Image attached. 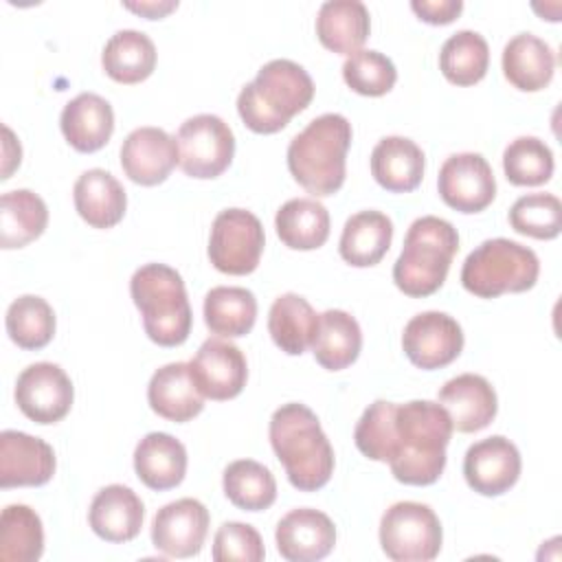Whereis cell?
Instances as JSON below:
<instances>
[{
	"mask_svg": "<svg viewBox=\"0 0 562 562\" xmlns=\"http://www.w3.org/2000/svg\"><path fill=\"white\" fill-rule=\"evenodd\" d=\"M452 422L439 402L393 404L375 400L356 424V448L371 461L391 465L404 485H430L446 468Z\"/></svg>",
	"mask_w": 562,
	"mask_h": 562,
	"instance_id": "1",
	"label": "cell"
},
{
	"mask_svg": "<svg viewBox=\"0 0 562 562\" xmlns=\"http://www.w3.org/2000/svg\"><path fill=\"white\" fill-rule=\"evenodd\" d=\"M270 443L288 481L301 492H316L331 479L334 448L314 411L290 402L270 417Z\"/></svg>",
	"mask_w": 562,
	"mask_h": 562,
	"instance_id": "2",
	"label": "cell"
},
{
	"mask_svg": "<svg viewBox=\"0 0 562 562\" xmlns=\"http://www.w3.org/2000/svg\"><path fill=\"white\" fill-rule=\"evenodd\" d=\"M312 97L314 81L303 66L292 59H272L241 88L237 112L248 130L274 134L283 130L294 114L303 112Z\"/></svg>",
	"mask_w": 562,
	"mask_h": 562,
	"instance_id": "3",
	"label": "cell"
},
{
	"mask_svg": "<svg viewBox=\"0 0 562 562\" xmlns=\"http://www.w3.org/2000/svg\"><path fill=\"white\" fill-rule=\"evenodd\" d=\"M351 123L336 112L321 114L307 123L288 145V169L312 195H334L345 182Z\"/></svg>",
	"mask_w": 562,
	"mask_h": 562,
	"instance_id": "4",
	"label": "cell"
},
{
	"mask_svg": "<svg viewBox=\"0 0 562 562\" xmlns=\"http://www.w3.org/2000/svg\"><path fill=\"white\" fill-rule=\"evenodd\" d=\"M459 250L457 228L437 215L417 217L404 237V248L393 266L395 285L413 299L437 292Z\"/></svg>",
	"mask_w": 562,
	"mask_h": 562,
	"instance_id": "5",
	"label": "cell"
},
{
	"mask_svg": "<svg viewBox=\"0 0 562 562\" xmlns=\"http://www.w3.org/2000/svg\"><path fill=\"white\" fill-rule=\"evenodd\" d=\"M130 294L149 340L160 347H178L189 338L193 316L178 270L165 263H145L132 274Z\"/></svg>",
	"mask_w": 562,
	"mask_h": 562,
	"instance_id": "6",
	"label": "cell"
},
{
	"mask_svg": "<svg viewBox=\"0 0 562 562\" xmlns=\"http://www.w3.org/2000/svg\"><path fill=\"white\" fill-rule=\"evenodd\" d=\"M540 274L536 252L518 241L494 237L476 246L463 261L461 283L479 299L531 290Z\"/></svg>",
	"mask_w": 562,
	"mask_h": 562,
	"instance_id": "7",
	"label": "cell"
},
{
	"mask_svg": "<svg viewBox=\"0 0 562 562\" xmlns=\"http://www.w3.org/2000/svg\"><path fill=\"white\" fill-rule=\"evenodd\" d=\"M441 522L437 514L415 501L391 505L380 520V544L395 562H428L441 551Z\"/></svg>",
	"mask_w": 562,
	"mask_h": 562,
	"instance_id": "8",
	"label": "cell"
},
{
	"mask_svg": "<svg viewBox=\"0 0 562 562\" xmlns=\"http://www.w3.org/2000/svg\"><path fill=\"white\" fill-rule=\"evenodd\" d=\"M178 165L191 178L209 180L224 173L235 154V136L228 123L215 114L187 119L178 134Z\"/></svg>",
	"mask_w": 562,
	"mask_h": 562,
	"instance_id": "9",
	"label": "cell"
},
{
	"mask_svg": "<svg viewBox=\"0 0 562 562\" xmlns=\"http://www.w3.org/2000/svg\"><path fill=\"white\" fill-rule=\"evenodd\" d=\"M266 244L263 226L246 209L217 213L209 237V259L224 274H250L261 259Z\"/></svg>",
	"mask_w": 562,
	"mask_h": 562,
	"instance_id": "10",
	"label": "cell"
},
{
	"mask_svg": "<svg viewBox=\"0 0 562 562\" xmlns=\"http://www.w3.org/2000/svg\"><path fill=\"white\" fill-rule=\"evenodd\" d=\"M75 389L59 364H29L15 382L18 408L37 424H55L64 419L72 406Z\"/></svg>",
	"mask_w": 562,
	"mask_h": 562,
	"instance_id": "11",
	"label": "cell"
},
{
	"mask_svg": "<svg viewBox=\"0 0 562 562\" xmlns=\"http://www.w3.org/2000/svg\"><path fill=\"white\" fill-rule=\"evenodd\" d=\"M437 189L441 200L459 213H479L492 204L496 180L490 162L476 151H461L446 158L439 169Z\"/></svg>",
	"mask_w": 562,
	"mask_h": 562,
	"instance_id": "12",
	"label": "cell"
},
{
	"mask_svg": "<svg viewBox=\"0 0 562 562\" xmlns=\"http://www.w3.org/2000/svg\"><path fill=\"white\" fill-rule=\"evenodd\" d=\"M406 358L426 371L448 367L463 349L461 325L446 312H422L413 316L402 334Z\"/></svg>",
	"mask_w": 562,
	"mask_h": 562,
	"instance_id": "13",
	"label": "cell"
},
{
	"mask_svg": "<svg viewBox=\"0 0 562 562\" xmlns=\"http://www.w3.org/2000/svg\"><path fill=\"white\" fill-rule=\"evenodd\" d=\"M189 371L200 393L217 402L237 397L248 378L241 349L224 338H206L189 362Z\"/></svg>",
	"mask_w": 562,
	"mask_h": 562,
	"instance_id": "14",
	"label": "cell"
},
{
	"mask_svg": "<svg viewBox=\"0 0 562 562\" xmlns=\"http://www.w3.org/2000/svg\"><path fill=\"white\" fill-rule=\"evenodd\" d=\"M209 533V509L198 498H178L160 507L151 522L154 547L169 558L198 555Z\"/></svg>",
	"mask_w": 562,
	"mask_h": 562,
	"instance_id": "15",
	"label": "cell"
},
{
	"mask_svg": "<svg viewBox=\"0 0 562 562\" xmlns=\"http://www.w3.org/2000/svg\"><path fill=\"white\" fill-rule=\"evenodd\" d=\"M520 452L503 435H492L472 443L463 457L468 485L483 496L505 494L520 476Z\"/></svg>",
	"mask_w": 562,
	"mask_h": 562,
	"instance_id": "16",
	"label": "cell"
},
{
	"mask_svg": "<svg viewBox=\"0 0 562 562\" xmlns=\"http://www.w3.org/2000/svg\"><path fill=\"white\" fill-rule=\"evenodd\" d=\"M178 165V143L160 127H136L121 145V167L125 176L143 187L167 180Z\"/></svg>",
	"mask_w": 562,
	"mask_h": 562,
	"instance_id": "17",
	"label": "cell"
},
{
	"mask_svg": "<svg viewBox=\"0 0 562 562\" xmlns=\"http://www.w3.org/2000/svg\"><path fill=\"white\" fill-rule=\"evenodd\" d=\"M55 452L33 435L20 430L0 432V487H37L53 479Z\"/></svg>",
	"mask_w": 562,
	"mask_h": 562,
	"instance_id": "18",
	"label": "cell"
},
{
	"mask_svg": "<svg viewBox=\"0 0 562 562\" xmlns=\"http://www.w3.org/2000/svg\"><path fill=\"white\" fill-rule=\"evenodd\" d=\"M277 549L290 562H316L331 553L336 527L331 518L312 507L285 514L277 525Z\"/></svg>",
	"mask_w": 562,
	"mask_h": 562,
	"instance_id": "19",
	"label": "cell"
},
{
	"mask_svg": "<svg viewBox=\"0 0 562 562\" xmlns=\"http://www.w3.org/2000/svg\"><path fill=\"white\" fill-rule=\"evenodd\" d=\"M439 404L459 432H476L496 417V391L476 373H461L439 389Z\"/></svg>",
	"mask_w": 562,
	"mask_h": 562,
	"instance_id": "20",
	"label": "cell"
},
{
	"mask_svg": "<svg viewBox=\"0 0 562 562\" xmlns=\"http://www.w3.org/2000/svg\"><path fill=\"white\" fill-rule=\"evenodd\" d=\"M145 507L127 485H105L90 503L88 520L92 531L108 542H130L140 533Z\"/></svg>",
	"mask_w": 562,
	"mask_h": 562,
	"instance_id": "21",
	"label": "cell"
},
{
	"mask_svg": "<svg viewBox=\"0 0 562 562\" xmlns=\"http://www.w3.org/2000/svg\"><path fill=\"white\" fill-rule=\"evenodd\" d=\"M147 402L156 415L176 424L193 419L204 408V395L191 378L189 362H169L156 369L147 384Z\"/></svg>",
	"mask_w": 562,
	"mask_h": 562,
	"instance_id": "22",
	"label": "cell"
},
{
	"mask_svg": "<svg viewBox=\"0 0 562 562\" xmlns=\"http://www.w3.org/2000/svg\"><path fill=\"white\" fill-rule=\"evenodd\" d=\"M59 125L70 147L83 154H92L110 140L114 132V112L103 97L94 92H81L64 105Z\"/></svg>",
	"mask_w": 562,
	"mask_h": 562,
	"instance_id": "23",
	"label": "cell"
},
{
	"mask_svg": "<svg viewBox=\"0 0 562 562\" xmlns=\"http://www.w3.org/2000/svg\"><path fill=\"white\" fill-rule=\"evenodd\" d=\"M72 200L79 217L92 228L116 226L127 209L123 184L105 169L83 171L75 182Z\"/></svg>",
	"mask_w": 562,
	"mask_h": 562,
	"instance_id": "24",
	"label": "cell"
},
{
	"mask_svg": "<svg viewBox=\"0 0 562 562\" xmlns=\"http://www.w3.org/2000/svg\"><path fill=\"white\" fill-rule=\"evenodd\" d=\"M424 151L406 136H384L371 151V173L391 193H408L424 178Z\"/></svg>",
	"mask_w": 562,
	"mask_h": 562,
	"instance_id": "25",
	"label": "cell"
},
{
	"mask_svg": "<svg viewBox=\"0 0 562 562\" xmlns=\"http://www.w3.org/2000/svg\"><path fill=\"white\" fill-rule=\"evenodd\" d=\"M553 48L533 33H518L503 48V75L522 92L547 88L553 79Z\"/></svg>",
	"mask_w": 562,
	"mask_h": 562,
	"instance_id": "26",
	"label": "cell"
},
{
	"mask_svg": "<svg viewBox=\"0 0 562 562\" xmlns=\"http://www.w3.org/2000/svg\"><path fill=\"white\" fill-rule=\"evenodd\" d=\"M134 470L149 490H171L184 479L187 450L169 432H149L134 450Z\"/></svg>",
	"mask_w": 562,
	"mask_h": 562,
	"instance_id": "27",
	"label": "cell"
},
{
	"mask_svg": "<svg viewBox=\"0 0 562 562\" xmlns=\"http://www.w3.org/2000/svg\"><path fill=\"white\" fill-rule=\"evenodd\" d=\"M371 31L369 9L358 0L323 2L316 15V35L334 53L351 55L360 50Z\"/></svg>",
	"mask_w": 562,
	"mask_h": 562,
	"instance_id": "28",
	"label": "cell"
},
{
	"mask_svg": "<svg viewBox=\"0 0 562 562\" xmlns=\"http://www.w3.org/2000/svg\"><path fill=\"white\" fill-rule=\"evenodd\" d=\"M393 239V222L380 211H360L345 222L340 235V257L356 266L369 268L382 261Z\"/></svg>",
	"mask_w": 562,
	"mask_h": 562,
	"instance_id": "29",
	"label": "cell"
},
{
	"mask_svg": "<svg viewBox=\"0 0 562 562\" xmlns=\"http://www.w3.org/2000/svg\"><path fill=\"white\" fill-rule=\"evenodd\" d=\"M362 347L358 321L345 310H327L318 314V327L312 340L316 362L327 371L347 369L356 362Z\"/></svg>",
	"mask_w": 562,
	"mask_h": 562,
	"instance_id": "30",
	"label": "cell"
},
{
	"mask_svg": "<svg viewBox=\"0 0 562 562\" xmlns=\"http://www.w3.org/2000/svg\"><path fill=\"white\" fill-rule=\"evenodd\" d=\"M316 327L318 314L301 294H281L270 305L268 331L274 345L288 356H301L307 347H312Z\"/></svg>",
	"mask_w": 562,
	"mask_h": 562,
	"instance_id": "31",
	"label": "cell"
},
{
	"mask_svg": "<svg viewBox=\"0 0 562 562\" xmlns=\"http://www.w3.org/2000/svg\"><path fill=\"white\" fill-rule=\"evenodd\" d=\"M103 70L119 83H138L156 68V46L143 31H116L101 53Z\"/></svg>",
	"mask_w": 562,
	"mask_h": 562,
	"instance_id": "32",
	"label": "cell"
},
{
	"mask_svg": "<svg viewBox=\"0 0 562 562\" xmlns=\"http://www.w3.org/2000/svg\"><path fill=\"white\" fill-rule=\"evenodd\" d=\"M48 224L46 202L29 191L15 189L0 198V246L4 250L22 248L37 239Z\"/></svg>",
	"mask_w": 562,
	"mask_h": 562,
	"instance_id": "33",
	"label": "cell"
},
{
	"mask_svg": "<svg viewBox=\"0 0 562 562\" xmlns=\"http://www.w3.org/2000/svg\"><path fill=\"white\" fill-rule=\"evenodd\" d=\"M274 228L288 248L314 250L329 237V213L314 198H294L277 211Z\"/></svg>",
	"mask_w": 562,
	"mask_h": 562,
	"instance_id": "34",
	"label": "cell"
},
{
	"mask_svg": "<svg viewBox=\"0 0 562 562\" xmlns=\"http://www.w3.org/2000/svg\"><path fill=\"white\" fill-rule=\"evenodd\" d=\"M257 321V299L250 290L237 285L211 288L204 296L206 327L226 338L246 336Z\"/></svg>",
	"mask_w": 562,
	"mask_h": 562,
	"instance_id": "35",
	"label": "cell"
},
{
	"mask_svg": "<svg viewBox=\"0 0 562 562\" xmlns=\"http://www.w3.org/2000/svg\"><path fill=\"white\" fill-rule=\"evenodd\" d=\"M490 66V46L476 31L463 29L452 33L439 53V70L454 86H474Z\"/></svg>",
	"mask_w": 562,
	"mask_h": 562,
	"instance_id": "36",
	"label": "cell"
},
{
	"mask_svg": "<svg viewBox=\"0 0 562 562\" xmlns=\"http://www.w3.org/2000/svg\"><path fill=\"white\" fill-rule=\"evenodd\" d=\"M224 494L244 512L268 509L277 498V481L272 472L252 459H239L224 470Z\"/></svg>",
	"mask_w": 562,
	"mask_h": 562,
	"instance_id": "37",
	"label": "cell"
},
{
	"mask_svg": "<svg viewBox=\"0 0 562 562\" xmlns=\"http://www.w3.org/2000/svg\"><path fill=\"white\" fill-rule=\"evenodd\" d=\"M44 551L42 520L29 505H7L0 516V560L35 562Z\"/></svg>",
	"mask_w": 562,
	"mask_h": 562,
	"instance_id": "38",
	"label": "cell"
},
{
	"mask_svg": "<svg viewBox=\"0 0 562 562\" xmlns=\"http://www.w3.org/2000/svg\"><path fill=\"white\" fill-rule=\"evenodd\" d=\"M9 338L29 351L46 347L55 336V312L37 294L18 296L7 310Z\"/></svg>",
	"mask_w": 562,
	"mask_h": 562,
	"instance_id": "39",
	"label": "cell"
},
{
	"mask_svg": "<svg viewBox=\"0 0 562 562\" xmlns=\"http://www.w3.org/2000/svg\"><path fill=\"white\" fill-rule=\"evenodd\" d=\"M503 169L516 187H538L553 176V151L536 136H518L503 151Z\"/></svg>",
	"mask_w": 562,
	"mask_h": 562,
	"instance_id": "40",
	"label": "cell"
},
{
	"mask_svg": "<svg viewBox=\"0 0 562 562\" xmlns=\"http://www.w3.org/2000/svg\"><path fill=\"white\" fill-rule=\"evenodd\" d=\"M509 224L520 235L553 239L562 231V202L553 193L522 195L509 209Z\"/></svg>",
	"mask_w": 562,
	"mask_h": 562,
	"instance_id": "41",
	"label": "cell"
},
{
	"mask_svg": "<svg viewBox=\"0 0 562 562\" xmlns=\"http://www.w3.org/2000/svg\"><path fill=\"white\" fill-rule=\"evenodd\" d=\"M345 83L364 97H382L386 94L397 79V70L393 61L380 50H356L342 64Z\"/></svg>",
	"mask_w": 562,
	"mask_h": 562,
	"instance_id": "42",
	"label": "cell"
},
{
	"mask_svg": "<svg viewBox=\"0 0 562 562\" xmlns=\"http://www.w3.org/2000/svg\"><path fill=\"white\" fill-rule=\"evenodd\" d=\"M266 555L263 540L252 525L246 522H224L213 538V560L215 562H261Z\"/></svg>",
	"mask_w": 562,
	"mask_h": 562,
	"instance_id": "43",
	"label": "cell"
},
{
	"mask_svg": "<svg viewBox=\"0 0 562 562\" xmlns=\"http://www.w3.org/2000/svg\"><path fill=\"white\" fill-rule=\"evenodd\" d=\"M411 9L428 24H450L461 11V0H413Z\"/></svg>",
	"mask_w": 562,
	"mask_h": 562,
	"instance_id": "44",
	"label": "cell"
},
{
	"mask_svg": "<svg viewBox=\"0 0 562 562\" xmlns=\"http://www.w3.org/2000/svg\"><path fill=\"white\" fill-rule=\"evenodd\" d=\"M2 134H4V167H2V180H7V178H11V171L20 165V158H22V147H20V143L15 140V136H13V132L4 125L2 127Z\"/></svg>",
	"mask_w": 562,
	"mask_h": 562,
	"instance_id": "45",
	"label": "cell"
},
{
	"mask_svg": "<svg viewBox=\"0 0 562 562\" xmlns=\"http://www.w3.org/2000/svg\"><path fill=\"white\" fill-rule=\"evenodd\" d=\"M176 7H178L176 0H169V2H125V9H130L134 13H140V15L149 18V20L162 18L169 11H173Z\"/></svg>",
	"mask_w": 562,
	"mask_h": 562,
	"instance_id": "46",
	"label": "cell"
}]
</instances>
